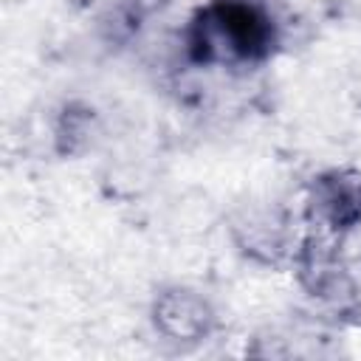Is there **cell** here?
Instances as JSON below:
<instances>
[{"mask_svg": "<svg viewBox=\"0 0 361 361\" xmlns=\"http://www.w3.org/2000/svg\"><path fill=\"white\" fill-rule=\"evenodd\" d=\"M271 17L245 0H212L189 25V56L200 65L248 68L274 54Z\"/></svg>", "mask_w": 361, "mask_h": 361, "instance_id": "6da1fadb", "label": "cell"}, {"mask_svg": "<svg viewBox=\"0 0 361 361\" xmlns=\"http://www.w3.org/2000/svg\"><path fill=\"white\" fill-rule=\"evenodd\" d=\"M313 212L330 228L347 231L361 220V175L330 172L313 186Z\"/></svg>", "mask_w": 361, "mask_h": 361, "instance_id": "7a4b0ae2", "label": "cell"}, {"mask_svg": "<svg viewBox=\"0 0 361 361\" xmlns=\"http://www.w3.org/2000/svg\"><path fill=\"white\" fill-rule=\"evenodd\" d=\"M166 333L180 336V338H192L195 333L206 330V307L192 299L189 293H172L158 305V316H155Z\"/></svg>", "mask_w": 361, "mask_h": 361, "instance_id": "3957f363", "label": "cell"}]
</instances>
